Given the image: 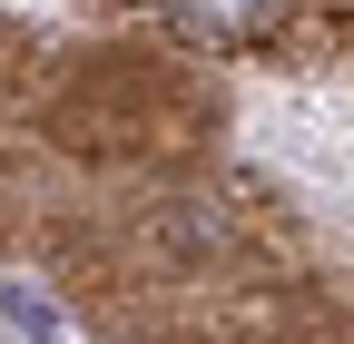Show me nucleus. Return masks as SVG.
I'll return each mask as SVG.
<instances>
[{
	"label": "nucleus",
	"instance_id": "f257e3e1",
	"mask_svg": "<svg viewBox=\"0 0 354 344\" xmlns=\"http://www.w3.org/2000/svg\"><path fill=\"white\" fill-rule=\"evenodd\" d=\"M256 20H276V0H177V30L197 39H246Z\"/></svg>",
	"mask_w": 354,
	"mask_h": 344
}]
</instances>
